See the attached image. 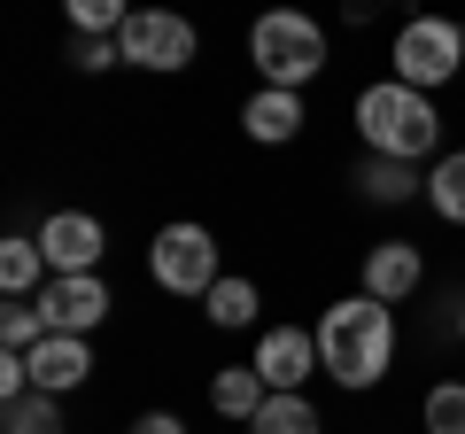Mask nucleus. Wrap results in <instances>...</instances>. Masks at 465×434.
<instances>
[{
	"instance_id": "5",
	"label": "nucleus",
	"mask_w": 465,
	"mask_h": 434,
	"mask_svg": "<svg viewBox=\"0 0 465 434\" xmlns=\"http://www.w3.org/2000/svg\"><path fill=\"white\" fill-rule=\"evenodd\" d=\"M148 271H155V287H171V295H210V287L225 280V271H217L210 225H163L155 249H148Z\"/></svg>"
},
{
	"instance_id": "3",
	"label": "nucleus",
	"mask_w": 465,
	"mask_h": 434,
	"mask_svg": "<svg viewBox=\"0 0 465 434\" xmlns=\"http://www.w3.org/2000/svg\"><path fill=\"white\" fill-rule=\"evenodd\" d=\"M249 63L264 70V85L302 94V85L326 70V32H318L302 8H264V16L249 24Z\"/></svg>"
},
{
	"instance_id": "1",
	"label": "nucleus",
	"mask_w": 465,
	"mask_h": 434,
	"mask_svg": "<svg viewBox=\"0 0 465 434\" xmlns=\"http://www.w3.org/2000/svg\"><path fill=\"white\" fill-rule=\"evenodd\" d=\"M388 357H396V318H388L381 295H349L318 318V365L341 388H381Z\"/></svg>"
},
{
	"instance_id": "8",
	"label": "nucleus",
	"mask_w": 465,
	"mask_h": 434,
	"mask_svg": "<svg viewBox=\"0 0 465 434\" xmlns=\"http://www.w3.org/2000/svg\"><path fill=\"white\" fill-rule=\"evenodd\" d=\"M32 241L47 249V271H94V264H101V249H109L101 217H85V210H54Z\"/></svg>"
},
{
	"instance_id": "25",
	"label": "nucleus",
	"mask_w": 465,
	"mask_h": 434,
	"mask_svg": "<svg viewBox=\"0 0 465 434\" xmlns=\"http://www.w3.org/2000/svg\"><path fill=\"white\" fill-rule=\"evenodd\" d=\"M458 334H465V318H458Z\"/></svg>"
},
{
	"instance_id": "16",
	"label": "nucleus",
	"mask_w": 465,
	"mask_h": 434,
	"mask_svg": "<svg viewBox=\"0 0 465 434\" xmlns=\"http://www.w3.org/2000/svg\"><path fill=\"white\" fill-rule=\"evenodd\" d=\"M357 186H365V202H411L419 194V163L372 155V163H357Z\"/></svg>"
},
{
	"instance_id": "23",
	"label": "nucleus",
	"mask_w": 465,
	"mask_h": 434,
	"mask_svg": "<svg viewBox=\"0 0 465 434\" xmlns=\"http://www.w3.org/2000/svg\"><path fill=\"white\" fill-rule=\"evenodd\" d=\"M109 63H124V47H116V39H85V32H78V70H109Z\"/></svg>"
},
{
	"instance_id": "6",
	"label": "nucleus",
	"mask_w": 465,
	"mask_h": 434,
	"mask_svg": "<svg viewBox=\"0 0 465 434\" xmlns=\"http://www.w3.org/2000/svg\"><path fill=\"white\" fill-rule=\"evenodd\" d=\"M116 47H124L133 70H186L202 39H194V24L179 8H133V24L116 32Z\"/></svg>"
},
{
	"instance_id": "4",
	"label": "nucleus",
	"mask_w": 465,
	"mask_h": 434,
	"mask_svg": "<svg viewBox=\"0 0 465 434\" xmlns=\"http://www.w3.org/2000/svg\"><path fill=\"white\" fill-rule=\"evenodd\" d=\"M465 70V24L450 16H411L396 32V78L419 85V94H434V85H450Z\"/></svg>"
},
{
	"instance_id": "13",
	"label": "nucleus",
	"mask_w": 465,
	"mask_h": 434,
	"mask_svg": "<svg viewBox=\"0 0 465 434\" xmlns=\"http://www.w3.org/2000/svg\"><path fill=\"white\" fill-rule=\"evenodd\" d=\"M264 396H272V388H264V372H256V365H225V372L210 380L217 419H241V427H249V419L264 411Z\"/></svg>"
},
{
	"instance_id": "17",
	"label": "nucleus",
	"mask_w": 465,
	"mask_h": 434,
	"mask_svg": "<svg viewBox=\"0 0 465 434\" xmlns=\"http://www.w3.org/2000/svg\"><path fill=\"white\" fill-rule=\"evenodd\" d=\"M63 16L78 24L85 39H116L124 24H133V0H63Z\"/></svg>"
},
{
	"instance_id": "18",
	"label": "nucleus",
	"mask_w": 465,
	"mask_h": 434,
	"mask_svg": "<svg viewBox=\"0 0 465 434\" xmlns=\"http://www.w3.org/2000/svg\"><path fill=\"white\" fill-rule=\"evenodd\" d=\"M202 302H210V326H256V280H217Z\"/></svg>"
},
{
	"instance_id": "20",
	"label": "nucleus",
	"mask_w": 465,
	"mask_h": 434,
	"mask_svg": "<svg viewBox=\"0 0 465 434\" xmlns=\"http://www.w3.org/2000/svg\"><path fill=\"white\" fill-rule=\"evenodd\" d=\"M39 341H47V311H39V302H8V311H0V350L32 357Z\"/></svg>"
},
{
	"instance_id": "7",
	"label": "nucleus",
	"mask_w": 465,
	"mask_h": 434,
	"mask_svg": "<svg viewBox=\"0 0 465 434\" xmlns=\"http://www.w3.org/2000/svg\"><path fill=\"white\" fill-rule=\"evenodd\" d=\"M39 311H47V334H94L116 302H109V280L101 271H54Z\"/></svg>"
},
{
	"instance_id": "24",
	"label": "nucleus",
	"mask_w": 465,
	"mask_h": 434,
	"mask_svg": "<svg viewBox=\"0 0 465 434\" xmlns=\"http://www.w3.org/2000/svg\"><path fill=\"white\" fill-rule=\"evenodd\" d=\"M133 434H186V419H179V411H140Z\"/></svg>"
},
{
	"instance_id": "15",
	"label": "nucleus",
	"mask_w": 465,
	"mask_h": 434,
	"mask_svg": "<svg viewBox=\"0 0 465 434\" xmlns=\"http://www.w3.org/2000/svg\"><path fill=\"white\" fill-rule=\"evenodd\" d=\"M249 434H326V427H318V403L295 388V396H264V411L249 419Z\"/></svg>"
},
{
	"instance_id": "11",
	"label": "nucleus",
	"mask_w": 465,
	"mask_h": 434,
	"mask_svg": "<svg viewBox=\"0 0 465 434\" xmlns=\"http://www.w3.org/2000/svg\"><path fill=\"white\" fill-rule=\"evenodd\" d=\"M419 280H427V256H419V241H381V249L365 256V295H381V302L419 295Z\"/></svg>"
},
{
	"instance_id": "9",
	"label": "nucleus",
	"mask_w": 465,
	"mask_h": 434,
	"mask_svg": "<svg viewBox=\"0 0 465 434\" xmlns=\"http://www.w3.org/2000/svg\"><path fill=\"white\" fill-rule=\"evenodd\" d=\"M256 372H264L272 396H295L311 372H326V365H318V334H302V326H272V334L256 341Z\"/></svg>"
},
{
	"instance_id": "2",
	"label": "nucleus",
	"mask_w": 465,
	"mask_h": 434,
	"mask_svg": "<svg viewBox=\"0 0 465 434\" xmlns=\"http://www.w3.org/2000/svg\"><path fill=\"white\" fill-rule=\"evenodd\" d=\"M357 133H365L372 155L419 163V155H434V140H442V117H434V101L419 94V85L388 78V85H365V94H357Z\"/></svg>"
},
{
	"instance_id": "14",
	"label": "nucleus",
	"mask_w": 465,
	"mask_h": 434,
	"mask_svg": "<svg viewBox=\"0 0 465 434\" xmlns=\"http://www.w3.org/2000/svg\"><path fill=\"white\" fill-rule=\"evenodd\" d=\"M39 280H54V271H47V249H39V241H24V233H16V241H0V295L24 302Z\"/></svg>"
},
{
	"instance_id": "12",
	"label": "nucleus",
	"mask_w": 465,
	"mask_h": 434,
	"mask_svg": "<svg viewBox=\"0 0 465 434\" xmlns=\"http://www.w3.org/2000/svg\"><path fill=\"white\" fill-rule=\"evenodd\" d=\"M241 124H249V140H264V148H287V140H295L311 117H302V94H287V85H264V94H249Z\"/></svg>"
},
{
	"instance_id": "22",
	"label": "nucleus",
	"mask_w": 465,
	"mask_h": 434,
	"mask_svg": "<svg viewBox=\"0 0 465 434\" xmlns=\"http://www.w3.org/2000/svg\"><path fill=\"white\" fill-rule=\"evenodd\" d=\"M427 434H465V380L427 388Z\"/></svg>"
},
{
	"instance_id": "19",
	"label": "nucleus",
	"mask_w": 465,
	"mask_h": 434,
	"mask_svg": "<svg viewBox=\"0 0 465 434\" xmlns=\"http://www.w3.org/2000/svg\"><path fill=\"white\" fill-rule=\"evenodd\" d=\"M0 427L8 434H63V396H24V403H8V411H0Z\"/></svg>"
},
{
	"instance_id": "10",
	"label": "nucleus",
	"mask_w": 465,
	"mask_h": 434,
	"mask_svg": "<svg viewBox=\"0 0 465 434\" xmlns=\"http://www.w3.org/2000/svg\"><path fill=\"white\" fill-rule=\"evenodd\" d=\"M24 365H32V388H39V396H70V388L94 372V350H85V334H47Z\"/></svg>"
},
{
	"instance_id": "21",
	"label": "nucleus",
	"mask_w": 465,
	"mask_h": 434,
	"mask_svg": "<svg viewBox=\"0 0 465 434\" xmlns=\"http://www.w3.org/2000/svg\"><path fill=\"white\" fill-rule=\"evenodd\" d=\"M427 202L450 217V225H465V148L434 163V179H427Z\"/></svg>"
}]
</instances>
